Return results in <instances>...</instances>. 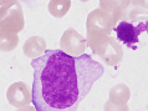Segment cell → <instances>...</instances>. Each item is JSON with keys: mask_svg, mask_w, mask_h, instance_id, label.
Masks as SVG:
<instances>
[{"mask_svg": "<svg viewBox=\"0 0 148 111\" xmlns=\"http://www.w3.org/2000/svg\"><path fill=\"white\" fill-rule=\"evenodd\" d=\"M133 6L143 10H148V0H132Z\"/></svg>", "mask_w": 148, "mask_h": 111, "instance_id": "cell-14", "label": "cell"}, {"mask_svg": "<svg viewBox=\"0 0 148 111\" xmlns=\"http://www.w3.org/2000/svg\"><path fill=\"white\" fill-rule=\"evenodd\" d=\"M46 51V41L42 36H30L23 46V52L25 56L36 59Z\"/></svg>", "mask_w": 148, "mask_h": 111, "instance_id": "cell-9", "label": "cell"}, {"mask_svg": "<svg viewBox=\"0 0 148 111\" xmlns=\"http://www.w3.org/2000/svg\"><path fill=\"white\" fill-rule=\"evenodd\" d=\"M132 0H100V8L113 16L114 21L118 23L127 10L130 9Z\"/></svg>", "mask_w": 148, "mask_h": 111, "instance_id": "cell-8", "label": "cell"}, {"mask_svg": "<svg viewBox=\"0 0 148 111\" xmlns=\"http://www.w3.org/2000/svg\"><path fill=\"white\" fill-rule=\"evenodd\" d=\"M95 55L100 56L105 61V64L110 66H116L123 57V49L114 38L107 36Z\"/></svg>", "mask_w": 148, "mask_h": 111, "instance_id": "cell-6", "label": "cell"}, {"mask_svg": "<svg viewBox=\"0 0 148 111\" xmlns=\"http://www.w3.org/2000/svg\"><path fill=\"white\" fill-rule=\"evenodd\" d=\"M18 111H38V110H36L35 106H30V105H27V106H24V108L19 109Z\"/></svg>", "mask_w": 148, "mask_h": 111, "instance_id": "cell-15", "label": "cell"}, {"mask_svg": "<svg viewBox=\"0 0 148 111\" xmlns=\"http://www.w3.org/2000/svg\"><path fill=\"white\" fill-rule=\"evenodd\" d=\"M25 26L23 6L15 1L8 6L0 8V30L18 34Z\"/></svg>", "mask_w": 148, "mask_h": 111, "instance_id": "cell-3", "label": "cell"}, {"mask_svg": "<svg viewBox=\"0 0 148 111\" xmlns=\"http://www.w3.org/2000/svg\"><path fill=\"white\" fill-rule=\"evenodd\" d=\"M60 48L64 52L77 57L85 54L87 43H86V39L80 32H77L73 28H70L67 30H65L62 36H61Z\"/></svg>", "mask_w": 148, "mask_h": 111, "instance_id": "cell-5", "label": "cell"}, {"mask_svg": "<svg viewBox=\"0 0 148 111\" xmlns=\"http://www.w3.org/2000/svg\"><path fill=\"white\" fill-rule=\"evenodd\" d=\"M19 45V36L15 32L0 30V51L9 52L16 49Z\"/></svg>", "mask_w": 148, "mask_h": 111, "instance_id": "cell-11", "label": "cell"}, {"mask_svg": "<svg viewBox=\"0 0 148 111\" xmlns=\"http://www.w3.org/2000/svg\"><path fill=\"white\" fill-rule=\"evenodd\" d=\"M6 99L11 106L16 109H21L32 102V95L27 85L23 81H16L11 84L6 91Z\"/></svg>", "mask_w": 148, "mask_h": 111, "instance_id": "cell-7", "label": "cell"}, {"mask_svg": "<svg viewBox=\"0 0 148 111\" xmlns=\"http://www.w3.org/2000/svg\"><path fill=\"white\" fill-rule=\"evenodd\" d=\"M71 8V0H50L47 5L49 13L54 18H64Z\"/></svg>", "mask_w": 148, "mask_h": 111, "instance_id": "cell-12", "label": "cell"}, {"mask_svg": "<svg viewBox=\"0 0 148 111\" xmlns=\"http://www.w3.org/2000/svg\"><path fill=\"white\" fill-rule=\"evenodd\" d=\"M117 39L131 49H137L139 35L148 34V10L139 8L128 9L114 28Z\"/></svg>", "mask_w": 148, "mask_h": 111, "instance_id": "cell-2", "label": "cell"}, {"mask_svg": "<svg viewBox=\"0 0 148 111\" xmlns=\"http://www.w3.org/2000/svg\"><path fill=\"white\" fill-rule=\"evenodd\" d=\"M117 23L114 21L113 16L108 11L101 8L92 10L87 15L86 20V31L87 32H96L101 35H110L111 31L116 28Z\"/></svg>", "mask_w": 148, "mask_h": 111, "instance_id": "cell-4", "label": "cell"}, {"mask_svg": "<svg viewBox=\"0 0 148 111\" xmlns=\"http://www.w3.org/2000/svg\"><path fill=\"white\" fill-rule=\"evenodd\" d=\"M131 97V90L126 84H117L111 88L108 100L118 105H126Z\"/></svg>", "mask_w": 148, "mask_h": 111, "instance_id": "cell-10", "label": "cell"}, {"mask_svg": "<svg viewBox=\"0 0 148 111\" xmlns=\"http://www.w3.org/2000/svg\"><path fill=\"white\" fill-rule=\"evenodd\" d=\"M32 104L38 111H76L103 76V66L91 55L71 56L62 50H46L32 59Z\"/></svg>", "mask_w": 148, "mask_h": 111, "instance_id": "cell-1", "label": "cell"}, {"mask_svg": "<svg viewBox=\"0 0 148 111\" xmlns=\"http://www.w3.org/2000/svg\"><path fill=\"white\" fill-rule=\"evenodd\" d=\"M16 0H0V6H8L10 5V4L15 3Z\"/></svg>", "mask_w": 148, "mask_h": 111, "instance_id": "cell-16", "label": "cell"}, {"mask_svg": "<svg viewBox=\"0 0 148 111\" xmlns=\"http://www.w3.org/2000/svg\"><path fill=\"white\" fill-rule=\"evenodd\" d=\"M103 111H130V108L127 106V104L118 105V104H114V102H111L110 100H107L105 102Z\"/></svg>", "mask_w": 148, "mask_h": 111, "instance_id": "cell-13", "label": "cell"}, {"mask_svg": "<svg viewBox=\"0 0 148 111\" xmlns=\"http://www.w3.org/2000/svg\"><path fill=\"white\" fill-rule=\"evenodd\" d=\"M80 1H84V3H86V1H90V0H80Z\"/></svg>", "mask_w": 148, "mask_h": 111, "instance_id": "cell-17", "label": "cell"}]
</instances>
